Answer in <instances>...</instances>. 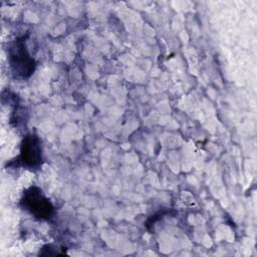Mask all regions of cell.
<instances>
[{
    "instance_id": "1",
    "label": "cell",
    "mask_w": 257,
    "mask_h": 257,
    "mask_svg": "<svg viewBox=\"0 0 257 257\" xmlns=\"http://www.w3.org/2000/svg\"><path fill=\"white\" fill-rule=\"evenodd\" d=\"M7 58L15 78L27 79L36 68V62L27 49L26 37L24 36L8 43Z\"/></svg>"
},
{
    "instance_id": "2",
    "label": "cell",
    "mask_w": 257,
    "mask_h": 257,
    "mask_svg": "<svg viewBox=\"0 0 257 257\" xmlns=\"http://www.w3.org/2000/svg\"><path fill=\"white\" fill-rule=\"evenodd\" d=\"M20 205L30 215L38 220H50L54 215V206L45 197L42 190L36 186L29 187L23 192Z\"/></svg>"
},
{
    "instance_id": "3",
    "label": "cell",
    "mask_w": 257,
    "mask_h": 257,
    "mask_svg": "<svg viewBox=\"0 0 257 257\" xmlns=\"http://www.w3.org/2000/svg\"><path fill=\"white\" fill-rule=\"evenodd\" d=\"M42 149L38 137L35 135H27L21 143L19 156L7 164V166L38 170L42 165Z\"/></svg>"
}]
</instances>
